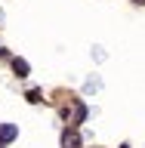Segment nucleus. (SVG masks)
I'll use <instances>...</instances> for the list:
<instances>
[{
    "instance_id": "1",
    "label": "nucleus",
    "mask_w": 145,
    "mask_h": 148,
    "mask_svg": "<svg viewBox=\"0 0 145 148\" xmlns=\"http://www.w3.org/2000/svg\"><path fill=\"white\" fill-rule=\"evenodd\" d=\"M16 136H19V127H16V123H0V145L12 142Z\"/></svg>"
},
{
    "instance_id": "2",
    "label": "nucleus",
    "mask_w": 145,
    "mask_h": 148,
    "mask_svg": "<svg viewBox=\"0 0 145 148\" xmlns=\"http://www.w3.org/2000/svg\"><path fill=\"white\" fill-rule=\"evenodd\" d=\"M62 148H80V136H77V130H65L62 133Z\"/></svg>"
},
{
    "instance_id": "3",
    "label": "nucleus",
    "mask_w": 145,
    "mask_h": 148,
    "mask_svg": "<svg viewBox=\"0 0 145 148\" xmlns=\"http://www.w3.org/2000/svg\"><path fill=\"white\" fill-rule=\"evenodd\" d=\"M12 71H16L19 77H28V62L25 59H12Z\"/></svg>"
},
{
    "instance_id": "4",
    "label": "nucleus",
    "mask_w": 145,
    "mask_h": 148,
    "mask_svg": "<svg viewBox=\"0 0 145 148\" xmlns=\"http://www.w3.org/2000/svg\"><path fill=\"white\" fill-rule=\"evenodd\" d=\"M87 117V108H83V105H74V120H83Z\"/></svg>"
},
{
    "instance_id": "5",
    "label": "nucleus",
    "mask_w": 145,
    "mask_h": 148,
    "mask_svg": "<svg viewBox=\"0 0 145 148\" xmlns=\"http://www.w3.org/2000/svg\"><path fill=\"white\" fill-rule=\"evenodd\" d=\"M133 3H145V0H133Z\"/></svg>"
}]
</instances>
